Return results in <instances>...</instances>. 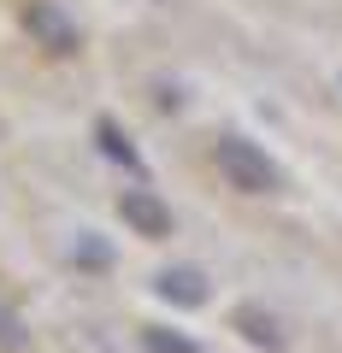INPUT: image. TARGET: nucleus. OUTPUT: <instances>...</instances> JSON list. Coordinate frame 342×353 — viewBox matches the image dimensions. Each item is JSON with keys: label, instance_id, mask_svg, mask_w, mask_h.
Here are the masks:
<instances>
[{"label": "nucleus", "instance_id": "obj_3", "mask_svg": "<svg viewBox=\"0 0 342 353\" xmlns=\"http://www.w3.org/2000/svg\"><path fill=\"white\" fill-rule=\"evenodd\" d=\"M24 18H30V30H36V36L48 41L53 53H71V48H77V30L65 24L59 6H48V0H30V12H24Z\"/></svg>", "mask_w": 342, "mask_h": 353}, {"label": "nucleus", "instance_id": "obj_9", "mask_svg": "<svg viewBox=\"0 0 342 353\" xmlns=\"http://www.w3.org/2000/svg\"><path fill=\"white\" fill-rule=\"evenodd\" d=\"M77 253H83L89 265H106V248H101V241H77Z\"/></svg>", "mask_w": 342, "mask_h": 353}, {"label": "nucleus", "instance_id": "obj_8", "mask_svg": "<svg viewBox=\"0 0 342 353\" xmlns=\"http://www.w3.org/2000/svg\"><path fill=\"white\" fill-rule=\"evenodd\" d=\"M12 341H18V318L0 306V347H12Z\"/></svg>", "mask_w": 342, "mask_h": 353}, {"label": "nucleus", "instance_id": "obj_7", "mask_svg": "<svg viewBox=\"0 0 342 353\" xmlns=\"http://www.w3.org/2000/svg\"><path fill=\"white\" fill-rule=\"evenodd\" d=\"M101 141H106V153H113V159H124V165H136V153H130V141L118 136L113 124H101Z\"/></svg>", "mask_w": 342, "mask_h": 353}, {"label": "nucleus", "instance_id": "obj_4", "mask_svg": "<svg viewBox=\"0 0 342 353\" xmlns=\"http://www.w3.org/2000/svg\"><path fill=\"white\" fill-rule=\"evenodd\" d=\"M160 294H165V301H178V306H201L207 301V277L189 271V265H178V271H165V277H160Z\"/></svg>", "mask_w": 342, "mask_h": 353}, {"label": "nucleus", "instance_id": "obj_6", "mask_svg": "<svg viewBox=\"0 0 342 353\" xmlns=\"http://www.w3.org/2000/svg\"><path fill=\"white\" fill-rule=\"evenodd\" d=\"M148 347L153 353H195V341L178 336V330H148Z\"/></svg>", "mask_w": 342, "mask_h": 353}, {"label": "nucleus", "instance_id": "obj_2", "mask_svg": "<svg viewBox=\"0 0 342 353\" xmlns=\"http://www.w3.org/2000/svg\"><path fill=\"white\" fill-rule=\"evenodd\" d=\"M118 212H124V224L136 230V236H171V206L160 201V194H148V189H124L118 194Z\"/></svg>", "mask_w": 342, "mask_h": 353}, {"label": "nucleus", "instance_id": "obj_1", "mask_svg": "<svg viewBox=\"0 0 342 353\" xmlns=\"http://www.w3.org/2000/svg\"><path fill=\"white\" fill-rule=\"evenodd\" d=\"M218 171H225L230 189H242V194H272L278 189V165L254 148V141H242V136L218 141Z\"/></svg>", "mask_w": 342, "mask_h": 353}, {"label": "nucleus", "instance_id": "obj_5", "mask_svg": "<svg viewBox=\"0 0 342 353\" xmlns=\"http://www.w3.org/2000/svg\"><path fill=\"white\" fill-rule=\"evenodd\" d=\"M236 330H242L248 341H260V347H283L278 318H272V312H260V306H242V312H236Z\"/></svg>", "mask_w": 342, "mask_h": 353}]
</instances>
